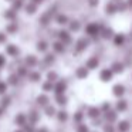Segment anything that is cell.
Returning a JSON list of instances; mask_svg holds the SVG:
<instances>
[{"instance_id":"cell-1","label":"cell","mask_w":132,"mask_h":132,"mask_svg":"<svg viewBox=\"0 0 132 132\" xmlns=\"http://www.w3.org/2000/svg\"><path fill=\"white\" fill-rule=\"evenodd\" d=\"M101 29H102V26L98 23H89L87 24L85 27V33L88 37H92V38H97L98 36L101 34Z\"/></svg>"},{"instance_id":"cell-51","label":"cell","mask_w":132,"mask_h":132,"mask_svg":"<svg viewBox=\"0 0 132 132\" xmlns=\"http://www.w3.org/2000/svg\"><path fill=\"white\" fill-rule=\"evenodd\" d=\"M126 4H128V9H132V0H126Z\"/></svg>"},{"instance_id":"cell-53","label":"cell","mask_w":132,"mask_h":132,"mask_svg":"<svg viewBox=\"0 0 132 132\" xmlns=\"http://www.w3.org/2000/svg\"><path fill=\"white\" fill-rule=\"evenodd\" d=\"M37 132H48V129H47V128H40Z\"/></svg>"},{"instance_id":"cell-24","label":"cell","mask_w":132,"mask_h":132,"mask_svg":"<svg viewBox=\"0 0 132 132\" xmlns=\"http://www.w3.org/2000/svg\"><path fill=\"white\" fill-rule=\"evenodd\" d=\"M57 118H58V121H60V122H65V121L68 119V112H67V111L57 112Z\"/></svg>"},{"instance_id":"cell-2","label":"cell","mask_w":132,"mask_h":132,"mask_svg":"<svg viewBox=\"0 0 132 132\" xmlns=\"http://www.w3.org/2000/svg\"><path fill=\"white\" fill-rule=\"evenodd\" d=\"M112 78H114V71L111 70V67H106V68H102L100 72V80L102 81V82H109V81H112Z\"/></svg>"},{"instance_id":"cell-9","label":"cell","mask_w":132,"mask_h":132,"mask_svg":"<svg viewBox=\"0 0 132 132\" xmlns=\"http://www.w3.org/2000/svg\"><path fill=\"white\" fill-rule=\"evenodd\" d=\"M115 109L118 112H125L128 109V101L123 100V98H118L117 104H115Z\"/></svg>"},{"instance_id":"cell-45","label":"cell","mask_w":132,"mask_h":132,"mask_svg":"<svg viewBox=\"0 0 132 132\" xmlns=\"http://www.w3.org/2000/svg\"><path fill=\"white\" fill-rule=\"evenodd\" d=\"M101 123H102V121H101V117H100V118H95V119H92V125H94V126H101Z\"/></svg>"},{"instance_id":"cell-56","label":"cell","mask_w":132,"mask_h":132,"mask_svg":"<svg viewBox=\"0 0 132 132\" xmlns=\"http://www.w3.org/2000/svg\"><path fill=\"white\" fill-rule=\"evenodd\" d=\"M95 132H97V131H95Z\"/></svg>"},{"instance_id":"cell-49","label":"cell","mask_w":132,"mask_h":132,"mask_svg":"<svg viewBox=\"0 0 132 132\" xmlns=\"http://www.w3.org/2000/svg\"><path fill=\"white\" fill-rule=\"evenodd\" d=\"M4 41H6V36L3 33H0V43H4Z\"/></svg>"},{"instance_id":"cell-42","label":"cell","mask_w":132,"mask_h":132,"mask_svg":"<svg viewBox=\"0 0 132 132\" xmlns=\"http://www.w3.org/2000/svg\"><path fill=\"white\" fill-rule=\"evenodd\" d=\"M88 2V6L89 7H97L100 4V0H87Z\"/></svg>"},{"instance_id":"cell-7","label":"cell","mask_w":132,"mask_h":132,"mask_svg":"<svg viewBox=\"0 0 132 132\" xmlns=\"http://www.w3.org/2000/svg\"><path fill=\"white\" fill-rule=\"evenodd\" d=\"M100 36L104 38V40H111V38H114L115 33H114V30H112L111 27H104V26H102Z\"/></svg>"},{"instance_id":"cell-32","label":"cell","mask_w":132,"mask_h":132,"mask_svg":"<svg viewBox=\"0 0 132 132\" xmlns=\"http://www.w3.org/2000/svg\"><path fill=\"white\" fill-rule=\"evenodd\" d=\"M26 10H27V13H29V14H33V13H36V10H37V4H34L31 2L30 4H27Z\"/></svg>"},{"instance_id":"cell-17","label":"cell","mask_w":132,"mask_h":132,"mask_svg":"<svg viewBox=\"0 0 132 132\" xmlns=\"http://www.w3.org/2000/svg\"><path fill=\"white\" fill-rule=\"evenodd\" d=\"M53 48H54V51L55 53H64L65 51V44L64 43H61V41H55L54 44H53Z\"/></svg>"},{"instance_id":"cell-27","label":"cell","mask_w":132,"mask_h":132,"mask_svg":"<svg viewBox=\"0 0 132 132\" xmlns=\"http://www.w3.org/2000/svg\"><path fill=\"white\" fill-rule=\"evenodd\" d=\"M26 64L29 67H34L36 64H37V58H36L34 55H29V57L26 58Z\"/></svg>"},{"instance_id":"cell-23","label":"cell","mask_w":132,"mask_h":132,"mask_svg":"<svg viewBox=\"0 0 132 132\" xmlns=\"http://www.w3.org/2000/svg\"><path fill=\"white\" fill-rule=\"evenodd\" d=\"M117 9H118V12H119V13H123L126 9H128V4H126L125 0H119V2H118V3H117Z\"/></svg>"},{"instance_id":"cell-31","label":"cell","mask_w":132,"mask_h":132,"mask_svg":"<svg viewBox=\"0 0 132 132\" xmlns=\"http://www.w3.org/2000/svg\"><path fill=\"white\" fill-rule=\"evenodd\" d=\"M77 132H89L88 125H85L84 122L78 123V125H77Z\"/></svg>"},{"instance_id":"cell-4","label":"cell","mask_w":132,"mask_h":132,"mask_svg":"<svg viewBox=\"0 0 132 132\" xmlns=\"http://www.w3.org/2000/svg\"><path fill=\"white\" fill-rule=\"evenodd\" d=\"M104 119L106 121V122H109V123H114V122H117V119H118V111L117 109H109L108 112H105L104 114Z\"/></svg>"},{"instance_id":"cell-38","label":"cell","mask_w":132,"mask_h":132,"mask_svg":"<svg viewBox=\"0 0 132 132\" xmlns=\"http://www.w3.org/2000/svg\"><path fill=\"white\" fill-rule=\"evenodd\" d=\"M40 78H41V75L38 74V72H31V74H30V80H31L33 82H37V81H40Z\"/></svg>"},{"instance_id":"cell-41","label":"cell","mask_w":132,"mask_h":132,"mask_svg":"<svg viewBox=\"0 0 132 132\" xmlns=\"http://www.w3.org/2000/svg\"><path fill=\"white\" fill-rule=\"evenodd\" d=\"M7 31L9 33H16L17 31V26H16V24H9V26H7Z\"/></svg>"},{"instance_id":"cell-55","label":"cell","mask_w":132,"mask_h":132,"mask_svg":"<svg viewBox=\"0 0 132 132\" xmlns=\"http://www.w3.org/2000/svg\"><path fill=\"white\" fill-rule=\"evenodd\" d=\"M17 132H21V131H17Z\"/></svg>"},{"instance_id":"cell-29","label":"cell","mask_w":132,"mask_h":132,"mask_svg":"<svg viewBox=\"0 0 132 132\" xmlns=\"http://www.w3.org/2000/svg\"><path fill=\"white\" fill-rule=\"evenodd\" d=\"M47 80L51 81V82H55V81H58V75H57V72L50 71L48 74H47Z\"/></svg>"},{"instance_id":"cell-47","label":"cell","mask_w":132,"mask_h":132,"mask_svg":"<svg viewBox=\"0 0 132 132\" xmlns=\"http://www.w3.org/2000/svg\"><path fill=\"white\" fill-rule=\"evenodd\" d=\"M9 82L13 84V85L17 84V77H16V75H10V77H9Z\"/></svg>"},{"instance_id":"cell-39","label":"cell","mask_w":132,"mask_h":132,"mask_svg":"<svg viewBox=\"0 0 132 132\" xmlns=\"http://www.w3.org/2000/svg\"><path fill=\"white\" fill-rule=\"evenodd\" d=\"M33 125H34V123H26V125L23 126L24 131H26V132H34V126H33Z\"/></svg>"},{"instance_id":"cell-44","label":"cell","mask_w":132,"mask_h":132,"mask_svg":"<svg viewBox=\"0 0 132 132\" xmlns=\"http://www.w3.org/2000/svg\"><path fill=\"white\" fill-rule=\"evenodd\" d=\"M14 10H17V9H20L21 6H23V0H14Z\"/></svg>"},{"instance_id":"cell-30","label":"cell","mask_w":132,"mask_h":132,"mask_svg":"<svg viewBox=\"0 0 132 132\" xmlns=\"http://www.w3.org/2000/svg\"><path fill=\"white\" fill-rule=\"evenodd\" d=\"M43 89L44 91H54V84L51 82V81H47V82H44L43 84Z\"/></svg>"},{"instance_id":"cell-20","label":"cell","mask_w":132,"mask_h":132,"mask_svg":"<svg viewBox=\"0 0 132 132\" xmlns=\"http://www.w3.org/2000/svg\"><path fill=\"white\" fill-rule=\"evenodd\" d=\"M68 26H70V31H78V30L81 29V23H80L78 20H72V21H70Z\"/></svg>"},{"instance_id":"cell-25","label":"cell","mask_w":132,"mask_h":132,"mask_svg":"<svg viewBox=\"0 0 132 132\" xmlns=\"http://www.w3.org/2000/svg\"><path fill=\"white\" fill-rule=\"evenodd\" d=\"M26 115L24 114H19L17 115V118H16V122H17V125H20V126H24L26 125Z\"/></svg>"},{"instance_id":"cell-6","label":"cell","mask_w":132,"mask_h":132,"mask_svg":"<svg viewBox=\"0 0 132 132\" xmlns=\"http://www.w3.org/2000/svg\"><path fill=\"white\" fill-rule=\"evenodd\" d=\"M123 94H125V87L122 85V84H115L114 87H112V95L117 98H122Z\"/></svg>"},{"instance_id":"cell-11","label":"cell","mask_w":132,"mask_h":132,"mask_svg":"<svg viewBox=\"0 0 132 132\" xmlns=\"http://www.w3.org/2000/svg\"><path fill=\"white\" fill-rule=\"evenodd\" d=\"M111 70L114 71V74H122L125 71V65H123L121 61H114L111 64Z\"/></svg>"},{"instance_id":"cell-33","label":"cell","mask_w":132,"mask_h":132,"mask_svg":"<svg viewBox=\"0 0 132 132\" xmlns=\"http://www.w3.org/2000/svg\"><path fill=\"white\" fill-rule=\"evenodd\" d=\"M44 109H46V114L48 115V117H53V115H55V108L51 105H46L44 106Z\"/></svg>"},{"instance_id":"cell-15","label":"cell","mask_w":132,"mask_h":132,"mask_svg":"<svg viewBox=\"0 0 132 132\" xmlns=\"http://www.w3.org/2000/svg\"><path fill=\"white\" fill-rule=\"evenodd\" d=\"M131 129V123L128 121H119L117 123V131L118 132H128Z\"/></svg>"},{"instance_id":"cell-10","label":"cell","mask_w":132,"mask_h":132,"mask_svg":"<svg viewBox=\"0 0 132 132\" xmlns=\"http://www.w3.org/2000/svg\"><path fill=\"white\" fill-rule=\"evenodd\" d=\"M85 67H87L88 70H97L98 67H100V58L95 57V55H94V57H91V58H88Z\"/></svg>"},{"instance_id":"cell-26","label":"cell","mask_w":132,"mask_h":132,"mask_svg":"<svg viewBox=\"0 0 132 132\" xmlns=\"http://www.w3.org/2000/svg\"><path fill=\"white\" fill-rule=\"evenodd\" d=\"M7 53H9L12 57H17L19 55V48L16 46H9L7 47Z\"/></svg>"},{"instance_id":"cell-36","label":"cell","mask_w":132,"mask_h":132,"mask_svg":"<svg viewBox=\"0 0 132 132\" xmlns=\"http://www.w3.org/2000/svg\"><path fill=\"white\" fill-rule=\"evenodd\" d=\"M104 132H115V126L112 125V123H109V122H106L105 125H104V129H102Z\"/></svg>"},{"instance_id":"cell-14","label":"cell","mask_w":132,"mask_h":132,"mask_svg":"<svg viewBox=\"0 0 132 132\" xmlns=\"http://www.w3.org/2000/svg\"><path fill=\"white\" fill-rule=\"evenodd\" d=\"M112 41H114V46H117V47L123 46V44H125V34H123V33H118V34L114 36Z\"/></svg>"},{"instance_id":"cell-18","label":"cell","mask_w":132,"mask_h":132,"mask_svg":"<svg viewBox=\"0 0 132 132\" xmlns=\"http://www.w3.org/2000/svg\"><path fill=\"white\" fill-rule=\"evenodd\" d=\"M48 102H50V100H48V97L47 95H38L37 97V104L38 105H41V106H46V105H48Z\"/></svg>"},{"instance_id":"cell-35","label":"cell","mask_w":132,"mask_h":132,"mask_svg":"<svg viewBox=\"0 0 132 132\" xmlns=\"http://www.w3.org/2000/svg\"><path fill=\"white\" fill-rule=\"evenodd\" d=\"M54 61H55L54 54H47L46 57H44V63H46V64H53Z\"/></svg>"},{"instance_id":"cell-50","label":"cell","mask_w":132,"mask_h":132,"mask_svg":"<svg viewBox=\"0 0 132 132\" xmlns=\"http://www.w3.org/2000/svg\"><path fill=\"white\" fill-rule=\"evenodd\" d=\"M4 63H6L4 57H3V55H0V67H3V65H4Z\"/></svg>"},{"instance_id":"cell-37","label":"cell","mask_w":132,"mask_h":132,"mask_svg":"<svg viewBox=\"0 0 132 132\" xmlns=\"http://www.w3.org/2000/svg\"><path fill=\"white\" fill-rule=\"evenodd\" d=\"M29 118H30V122H31V123H36L38 119H40V117H38V114H37L36 111H34V112H31Z\"/></svg>"},{"instance_id":"cell-5","label":"cell","mask_w":132,"mask_h":132,"mask_svg":"<svg viewBox=\"0 0 132 132\" xmlns=\"http://www.w3.org/2000/svg\"><path fill=\"white\" fill-rule=\"evenodd\" d=\"M58 38H60V41L64 43V44H71V41H72L71 34H70V31H67V30L58 31Z\"/></svg>"},{"instance_id":"cell-16","label":"cell","mask_w":132,"mask_h":132,"mask_svg":"<svg viewBox=\"0 0 132 132\" xmlns=\"http://www.w3.org/2000/svg\"><path fill=\"white\" fill-rule=\"evenodd\" d=\"M105 13H106L108 16H112V14H115V13H118L117 3H114V2H109V3H106V6H105Z\"/></svg>"},{"instance_id":"cell-52","label":"cell","mask_w":132,"mask_h":132,"mask_svg":"<svg viewBox=\"0 0 132 132\" xmlns=\"http://www.w3.org/2000/svg\"><path fill=\"white\" fill-rule=\"evenodd\" d=\"M34 4H40V3H43V0H31Z\"/></svg>"},{"instance_id":"cell-13","label":"cell","mask_w":132,"mask_h":132,"mask_svg":"<svg viewBox=\"0 0 132 132\" xmlns=\"http://www.w3.org/2000/svg\"><path fill=\"white\" fill-rule=\"evenodd\" d=\"M87 115H88L91 119H95V118L101 117V109L98 106H89L88 111H87Z\"/></svg>"},{"instance_id":"cell-28","label":"cell","mask_w":132,"mask_h":132,"mask_svg":"<svg viewBox=\"0 0 132 132\" xmlns=\"http://www.w3.org/2000/svg\"><path fill=\"white\" fill-rule=\"evenodd\" d=\"M47 48H48L47 41H38V44H37V50H38V51L44 53V51H47Z\"/></svg>"},{"instance_id":"cell-48","label":"cell","mask_w":132,"mask_h":132,"mask_svg":"<svg viewBox=\"0 0 132 132\" xmlns=\"http://www.w3.org/2000/svg\"><path fill=\"white\" fill-rule=\"evenodd\" d=\"M4 91H6V84L0 82V94H4Z\"/></svg>"},{"instance_id":"cell-40","label":"cell","mask_w":132,"mask_h":132,"mask_svg":"<svg viewBox=\"0 0 132 132\" xmlns=\"http://www.w3.org/2000/svg\"><path fill=\"white\" fill-rule=\"evenodd\" d=\"M6 17H7V19H14V17H16V10H14V9H13V10H7Z\"/></svg>"},{"instance_id":"cell-43","label":"cell","mask_w":132,"mask_h":132,"mask_svg":"<svg viewBox=\"0 0 132 132\" xmlns=\"http://www.w3.org/2000/svg\"><path fill=\"white\" fill-rule=\"evenodd\" d=\"M19 75H20V77L27 75V67H20V68H19Z\"/></svg>"},{"instance_id":"cell-34","label":"cell","mask_w":132,"mask_h":132,"mask_svg":"<svg viewBox=\"0 0 132 132\" xmlns=\"http://www.w3.org/2000/svg\"><path fill=\"white\" fill-rule=\"evenodd\" d=\"M100 109H101V112H104V114H105V112H108L109 109H112V108H111V104H109L108 101H105V102H104L102 105H101V108H100Z\"/></svg>"},{"instance_id":"cell-3","label":"cell","mask_w":132,"mask_h":132,"mask_svg":"<svg viewBox=\"0 0 132 132\" xmlns=\"http://www.w3.org/2000/svg\"><path fill=\"white\" fill-rule=\"evenodd\" d=\"M88 44H89L88 38H85V37L78 38L77 43H75V47H74V48H75V53H82V51H85L87 47H88Z\"/></svg>"},{"instance_id":"cell-46","label":"cell","mask_w":132,"mask_h":132,"mask_svg":"<svg viewBox=\"0 0 132 132\" xmlns=\"http://www.w3.org/2000/svg\"><path fill=\"white\" fill-rule=\"evenodd\" d=\"M9 104H10V98H9V97H6L3 101H2V108H6V106L9 105Z\"/></svg>"},{"instance_id":"cell-21","label":"cell","mask_w":132,"mask_h":132,"mask_svg":"<svg viewBox=\"0 0 132 132\" xmlns=\"http://www.w3.org/2000/svg\"><path fill=\"white\" fill-rule=\"evenodd\" d=\"M67 97L64 94H55V102L58 104V105H65L67 104Z\"/></svg>"},{"instance_id":"cell-54","label":"cell","mask_w":132,"mask_h":132,"mask_svg":"<svg viewBox=\"0 0 132 132\" xmlns=\"http://www.w3.org/2000/svg\"><path fill=\"white\" fill-rule=\"evenodd\" d=\"M2 114H3V108H0V117H2Z\"/></svg>"},{"instance_id":"cell-19","label":"cell","mask_w":132,"mask_h":132,"mask_svg":"<svg viewBox=\"0 0 132 132\" xmlns=\"http://www.w3.org/2000/svg\"><path fill=\"white\" fill-rule=\"evenodd\" d=\"M55 21H57L58 24H61V26H64V24H68V17H67L65 14H57L55 16Z\"/></svg>"},{"instance_id":"cell-12","label":"cell","mask_w":132,"mask_h":132,"mask_svg":"<svg viewBox=\"0 0 132 132\" xmlns=\"http://www.w3.org/2000/svg\"><path fill=\"white\" fill-rule=\"evenodd\" d=\"M88 74H89V70L87 68L85 65H84V67H78L77 71H75V75H77L78 80H85V78L88 77Z\"/></svg>"},{"instance_id":"cell-8","label":"cell","mask_w":132,"mask_h":132,"mask_svg":"<svg viewBox=\"0 0 132 132\" xmlns=\"http://www.w3.org/2000/svg\"><path fill=\"white\" fill-rule=\"evenodd\" d=\"M67 91V82L64 80H58L57 84L54 85V92L55 94H64Z\"/></svg>"},{"instance_id":"cell-22","label":"cell","mask_w":132,"mask_h":132,"mask_svg":"<svg viewBox=\"0 0 132 132\" xmlns=\"http://www.w3.org/2000/svg\"><path fill=\"white\" fill-rule=\"evenodd\" d=\"M82 119H84V114H82L81 111H77V112L74 114V117H72V121H74V122L77 123V125L82 122Z\"/></svg>"}]
</instances>
